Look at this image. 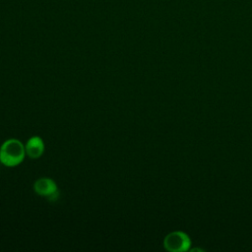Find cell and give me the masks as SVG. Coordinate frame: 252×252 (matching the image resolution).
<instances>
[{
    "label": "cell",
    "instance_id": "obj_1",
    "mask_svg": "<svg viewBox=\"0 0 252 252\" xmlns=\"http://www.w3.org/2000/svg\"><path fill=\"white\" fill-rule=\"evenodd\" d=\"M26 156L25 145L18 139H8L0 147V162L7 167L21 164Z\"/></svg>",
    "mask_w": 252,
    "mask_h": 252
},
{
    "label": "cell",
    "instance_id": "obj_2",
    "mask_svg": "<svg viewBox=\"0 0 252 252\" xmlns=\"http://www.w3.org/2000/svg\"><path fill=\"white\" fill-rule=\"evenodd\" d=\"M32 188L37 195L44 197L49 202H56L59 199L60 192L58 190V186L51 178L41 177L36 179Z\"/></svg>",
    "mask_w": 252,
    "mask_h": 252
},
{
    "label": "cell",
    "instance_id": "obj_3",
    "mask_svg": "<svg viewBox=\"0 0 252 252\" xmlns=\"http://www.w3.org/2000/svg\"><path fill=\"white\" fill-rule=\"evenodd\" d=\"M163 245L166 250L171 252L185 251L190 246V239L182 231H173L165 236Z\"/></svg>",
    "mask_w": 252,
    "mask_h": 252
},
{
    "label": "cell",
    "instance_id": "obj_4",
    "mask_svg": "<svg viewBox=\"0 0 252 252\" xmlns=\"http://www.w3.org/2000/svg\"><path fill=\"white\" fill-rule=\"evenodd\" d=\"M26 155L32 159L40 158L45 150V145L41 137L32 136L25 145Z\"/></svg>",
    "mask_w": 252,
    "mask_h": 252
}]
</instances>
